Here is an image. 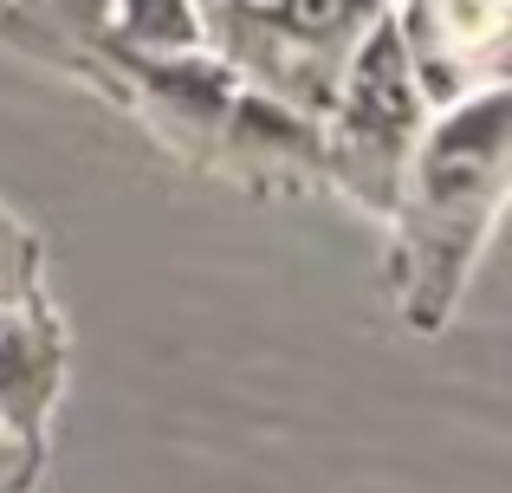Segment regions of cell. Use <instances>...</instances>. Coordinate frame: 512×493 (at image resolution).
Here are the masks:
<instances>
[{
  "label": "cell",
  "mask_w": 512,
  "mask_h": 493,
  "mask_svg": "<svg viewBox=\"0 0 512 493\" xmlns=\"http://www.w3.org/2000/svg\"><path fill=\"white\" fill-rule=\"evenodd\" d=\"M350 117L370 130H389L396 137L402 124L415 117V91H409V59H402L396 33H376L370 52L357 59V78H350Z\"/></svg>",
  "instance_id": "6da1fadb"
},
{
  "label": "cell",
  "mask_w": 512,
  "mask_h": 493,
  "mask_svg": "<svg viewBox=\"0 0 512 493\" xmlns=\"http://www.w3.org/2000/svg\"><path fill=\"white\" fill-rule=\"evenodd\" d=\"M130 7V33L150 46H188L195 39V13L188 0H124Z\"/></svg>",
  "instance_id": "7a4b0ae2"
},
{
  "label": "cell",
  "mask_w": 512,
  "mask_h": 493,
  "mask_svg": "<svg viewBox=\"0 0 512 493\" xmlns=\"http://www.w3.org/2000/svg\"><path fill=\"white\" fill-rule=\"evenodd\" d=\"M363 0H286V13H292V26H299V33H344L350 26V13H357Z\"/></svg>",
  "instance_id": "3957f363"
},
{
  "label": "cell",
  "mask_w": 512,
  "mask_h": 493,
  "mask_svg": "<svg viewBox=\"0 0 512 493\" xmlns=\"http://www.w3.org/2000/svg\"><path fill=\"white\" fill-rule=\"evenodd\" d=\"M59 7H72L78 20H98V13H104V0H59Z\"/></svg>",
  "instance_id": "277c9868"
},
{
  "label": "cell",
  "mask_w": 512,
  "mask_h": 493,
  "mask_svg": "<svg viewBox=\"0 0 512 493\" xmlns=\"http://www.w3.org/2000/svg\"><path fill=\"white\" fill-rule=\"evenodd\" d=\"M234 7H253V13H286V0H234Z\"/></svg>",
  "instance_id": "5b68a950"
}]
</instances>
